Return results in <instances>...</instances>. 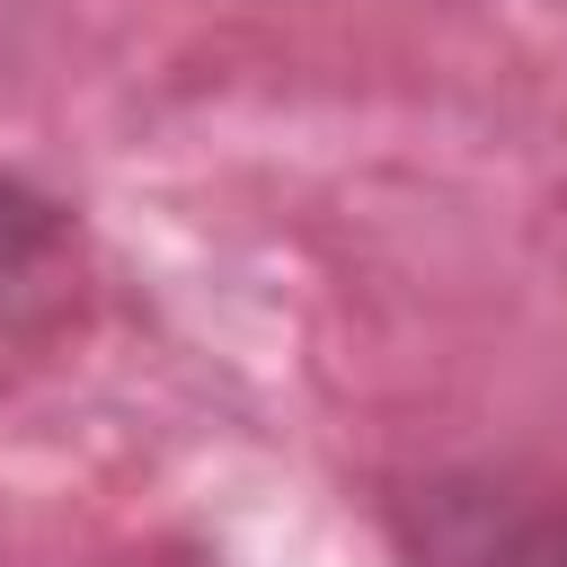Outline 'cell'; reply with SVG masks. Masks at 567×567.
<instances>
[{"mask_svg": "<svg viewBox=\"0 0 567 567\" xmlns=\"http://www.w3.org/2000/svg\"><path fill=\"white\" fill-rule=\"evenodd\" d=\"M62 275V221L53 204H35L27 186L0 177V310H18L27 292H53Z\"/></svg>", "mask_w": 567, "mask_h": 567, "instance_id": "obj_1", "label": "cell"}]
</instances>
